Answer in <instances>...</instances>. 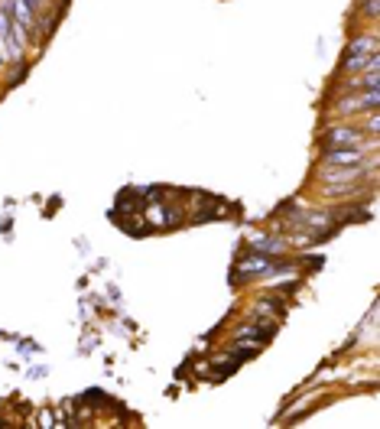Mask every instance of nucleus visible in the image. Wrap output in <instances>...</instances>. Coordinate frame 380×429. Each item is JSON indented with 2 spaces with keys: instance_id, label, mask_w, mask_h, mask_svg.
Returning <instances> with one entry per match:
<instances>
[{
  "instance_id": "nucleus-1",
  "label": "nucleus",
  "mask_w": 380,
  "mask_h": 429,
  "mask_svg": "<svg viewBox=\"0 0 380 429\" xmlns=\"http://www.w3.org/2000/svg\"><path fill=\"white\" fill-rule=\"evenodd\" d=\"M322 163L325 166H374V160H364L361 147H325L322 150Z\"/></svg>"
},
{
  "instance_id": "nucleus-2",
  "label": "nucleus",
  "mask_w": 380,
  "mask_h": 429,
  "mask_svg": "<svg viewBox=\"0 0 380 429\" xmlns=\"http://www.w3.org/2000/svg\"><path fill=\"white\" fill-rule=\"evenodd\" d=\"M367 140V134H364L361 127H329L325 134H322V143L325 147H361V143Z\"/></svg>"
},
{
  "instance_id": "nucleus-3",
  "label": "nucleus",
  "mask_w": 380,
  "mask_h": 429,
  "mask_svg": "<svg viewBox=\"0 0 380 429\" xmlns=\"http://www.w3.org/2000/svg\"><path fill=\"white\" fill-rule=\"evenodd\" d=\"M377 88H371V92L367 94H351V98H345V101L338 104V111H341V114H345V111H357V114H361V111H377Z\"/></svg>"
},
{
  "instance_id": "nucleus-4",
  "label": "nucleus",
  "mask_w": 380,
  "mask_h": 429,
  "mask_svg": "<svg viewBox=\"0 0 380 429\" xmlns=\"http://www.w3.org/2000/svg\"><path fill=\"white\" fill-rule=\"evenodd\" d=\"M253 247H260V251H283L286 241H279V237H260V241H253Z\"/></svg>"
},
{
  "instance_id": "nucleus-5",
  "label": "nucleus",
  "mask_w": 380,
  "mask_h": 429,
  "mask_svg": "<svg viewBox=\"0 0 380 429\" xmlns=\"http://www.w3.org/2000/svg\"><path fill=\"white\" fill-rule=\"evenodd\" d=\"M361 10L367 13V17H377V0H364L361 4Z\"/></svg>"
}]
</instances>
